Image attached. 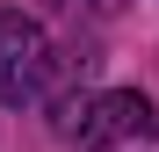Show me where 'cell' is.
Returning <instances> with one entry per match:
<instances>
[{"mask_svg": "<svg viewBox=\"0 0 159 152\" xmlns=\"http://www.w3.org/2000/svg\"><path fill=\"white\" fill-rule=\"evenodd\" d=\"M43 80H51V36L22 7H0V101L22 109L43 94Z\"/></svg>", "mask_w": 159, "mask_h": 152, "instance_id": "1", "label": "cell"}, {"mask_svg": "<svg viewBox=\"0 0 159 152\" xmlns=\"http://www.w3.org/2000/svg\"><path fill=\"white\" fill-rule=\"evenodd\" d=\"M123 138H159V116H152V101L138 87H116V94L87 101V116H80V131H72L80 152H101V145H123Z\"/></svg>", "mask_w": 159, "mask_h": 152, "instance_id": "2", "label": "cell"}]
</instances>
